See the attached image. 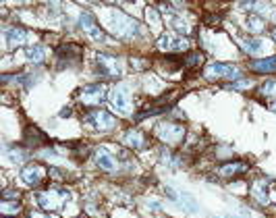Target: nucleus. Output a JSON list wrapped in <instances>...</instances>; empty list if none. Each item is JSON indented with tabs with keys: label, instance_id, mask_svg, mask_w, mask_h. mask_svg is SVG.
Masks as SVG:
<instances>
[{
	"label": "nucleus",
	"instance_id": "obj_16",
	"mask_svg": "<svg viewBox=\"0 0 276 218\" xmlns=\"http://www.w3.org/2000/svg\"><path fill=\"white\" fill-rule=\"evenodd\" d=\"M23 143L25 146H40L46 143V135L38 129V127H27L25 129V135H23Z\"/></svg>",
	"mask_w": 276,
	"mask_h": 218
},
{
	"label": "nucleus",
	"instance_id": "obj_20",
	"mask_svg": "<svg viewBox=\"0 0 276 218\" xmlns=\"http://www.w3.org/2000/svg\"><path fill=\"white\" fill-rule=\"evenodd\" d=\"M264 40H260V38H251V40H247L245 44H243V50L245 52H249V54H257V52H262L264 50Z\"/></svg>",
	"mask_w": 276,
	"mask_h": 218
},
{
	"label": "nucleus",
	"instance_id": "obj_6",
	"mask_svg": "<svg viewBox=\"0 0 276 218\" xmlns=\"http://www.w3.org/2000/svg\"><path fill=\"white\" fill-rule=\"evenodd\" d=\"M205 79L216 81V79H241V71L233 64H224V62H214L205 69Z\"/></svg>",
	"mask_w": 276,
	"mask_h": 218
},
{
	"label": "nucleus",
	"instance_id": "obj_26",
	"mask_svg": "<svg viewBox=\"0 0 276 218\" xmlns=\"http://www.w3.org/2000/svg\"><path fill=\"white\" fill-rule=\"evenodd\" d=\"M272 38H274V40H276V27H274V29H272Z\"/></svg>",
	"mask_w": 276,
	"mask_h": 218
},
{
	"label": "nucleus",
	"instance_id": "obj_13",
	"mask_svg": "<svg viewBox=\"0 0 276 218\" xmlns=\"http://www.w3.org/2000/svg\"><path fill=\"white\" fill-rule=\"evenodd\" d=\"M187 42L177 38V36H170V33H164V36L158 40V48L164 50V52H181V50H185Z\"/></svg>",
	"mask_w": 276,
	"mask_h": 218
},
{
	"label": "nucleus",
	"instance_id": "obj_3",
	"mask_svg": "<svg viewBox=\"0 0 276 218\" xmlns=\"http://www.w3.org/2000/svg\"><path fill=\"white\" fill-rule=\"evenodd\" d=\"M177 96H179L177 92H168V94H164V96H160V98H156V100H152V102H150L142 112H137V114H135V119H137V121H142V119H148V116H156V114L166 112L168 108L175 106Z\"/></svg>",
	"mask_w": 276,
	"mask_h": 218
},
{
	"label": "nucleus",
	"instance_id": "obj_17",
	"mask_svg": "<svg viewBox=\"0 0 276 218\" xmlns=\"http://www.w3.org/2000/svg\"><path fill=\"white\" fill-rule=\"evenodd\" d=\"M251 69L257 73H276V56L270 58H262V60H253Z\"/></svg>",
	"mask_w": 276,
	"mask_h": 218
},
{
	"label": "nucleus",
	"instance_id": "obj_14",
	"mask_svg": "<svg viewBox=\"0 0 276 218\" xmlns=\"http://www.w3.org/2000/svg\"><path fill=\"white\" fill-rule=\"evenodd\" d=\"M27 38H29V33H27L25 29H21V27H7V29H5V40H7V44H9L11 48L25 44Z\"/></svg>",
	"mask_w": 276,
	"mask_h": 218
},
{
	"label": "nucleus",
	"instance_id": "obj_24",
	"mask_svg": "<svg viewBox=\"0 0 276 218\" xmlns=\"http://www.w3.org/2000/svg\"><path fill=\"white\" fill-rule=\"evenodd\" d=\"M260 94H264V96H276V79L266 81L264 86L260 88Z\"/></svg>",
	"mask_w": 276,
	"mask_h": 218
},
{
	"label": "nucleus",
	"instance_id": "obj_5",
	"mask_svg": "<svg viewBox=\"0 0 276 218\" xmlns=\"http://www.w3.org/2000/svg\"><path fill=\"white\" fill-rule=\"evenodd\" d=\"M71 199V193H68L66 189H56V191H44L40 193L38 202L44 210H60L64 202H68Z\"/></svg>",
	"mask_w": 276,
	"mask_h": 218
},
{
	"label": "nucleus",
	"instance_id": "obj_7",
	"mask_svg": "<svg viewBox=\"0 0 276 218\" xmlns=\"http://www.w3.org/2000/svg\"><path fill=\"white\" fill-rule=\"evenodd\" d=\"M104 86H100V83H94V86H85L81 92H79V100L83 102V106H100L104 102Z\"/></svg>",
	"mask_w": 276,
	"mask_h": 218
},
{
	"label": "nucleus",
	"instance_id": "obj_2",
	"mask_svg": "<svg viewBox=\"0 0 276 218\" xmlns=\"http://www.w3.org/2000/svg\"><path fill=\"white\" fill-rule=\"evenodd\" d=\"M54 58L58 69H66V66H77L81 64L83 58V50L77 44H60L54 50Z\"/></svg>",
	"mask_w": 276,
	"mask_h": 218
},
{
	"label": "nucleus",
	"instance_id": "obj_12",
	"mask_svg": "<svg viewBox=\"0 0 276 218\" xmlns=\"http://www.w3.org/2000/svg\"><path fill=\"white\" fill-rule=\"evenodd\" d=\"M158 135H160V139L166 141V143H175V141H179V139L185 135V127H181V125H172V123L160 125Z\"/></svg>",
	"mask_w": 276,
	"mask_h": 218
},
{
	"label": "nucleus",
	"instance_id": "obj_19",
	"mask_svg": "<svg viewBox=\"0 0 276 218\" xmlns=\"http://www.w3.org/2000/svg\"><path fill=\"white\" fill-rule=\"evenodd\" d=\"M25 56H27L31 62H42V60L46 58V48H44V46H38V44L27 46V48H25Z\"/></svg>",
	"mask_w": 276,
	"mask_h": 218
},
{
	"label": "nucleus",
	"instance_id": "obj_25",
	"mask_svg": "<svg viewBox=\"0 0 276 218\" xmlns=\"http://www.w3.org/2000/svg\"><path fill=\"white\" fill-rule=\"evenodd\" d=\"M73 112H71V108H62V112H60V116H62V119H64V116H71Z\"/></svg>",
	"mask_w": 276,
	"mask_h": 218
},
{
	"label": "nucleus",
	"instance_id": "obj_4",
	"mask_svg": "<svg viewBox=\"0 0 276 218\" xmlns=\"http://www.w3.org/2000/svg\"><path fill=\"white\" fill-rule=\"evenodd\" d=\"M96 73L104 79H116L123 75V64L116 56H108V54H98L96 58Z\"/></svg>",
	"mask_w": 276,
	"mask_h": 218
},
{
	"label": "nucleus",
	"instance_id": "obj_22",
	"mask_svg": "<svg viewBox=\"0 0 276 218\" xmlns=\"http://www.w3.org/2000/svg\"><path fill=\"white\" fill-rule=\"evenodd\" d=\"M201 62H203V54H199V52H189V54L183 58L185 69H195V66H199Z\"/></svg>",
	"mask_w": 276,
	"mask_h": 218
},
{
	"label": "nucleus",
	"instance_id": "obj_15",
	"mask_svg": "<svg viewBox=\"0 0 276 218\" xmlns=\"http://www.w3.org/2000/svg\"><path fill=\"white\" fill-rule=\"evenodd\" d=\"M94 158H96V164L100 166L102 171H108V173H112V171L116 169V160H114V156L108 152V150H104V148L96 150Z\"/></svg>",
	"mask_w": 276,
	"mask_h": 218
},
{
	"label": "nucleus",
	"instance_id": "obj_1",
	"mask_svg": "<svg viewBox=\"0 0 276 218\" xmlns=\"http://www.w3.org/2000/svg\"><path fill=\"white\" fill-rule=\"evenodd\" d=\"M110 23L116 36L120 38H142L144 36V29L142 25L133 21L131 17H127L125 13H112L110 15Z\"/></svg>",
	"mask_w": 276,
	"mask_h": 218
},
{
	"label": "nucleus",
	"instance_id": "obj_27",
	"mask_svg": "<svg viewBox=\"0 0 276 218\" xmlns=\"http://www.w3.org/2000/svg\"><path fill=\"white\" fill-rule=\"evenodd\" d=\"M224 218H235V216H224Z\"/></svg>",
	"mask_w": 276,
	"mask_h": 218
},
{
	"label": "nucleus",
	"instance_id": "obj_18",
	"mask_svg": "<svg viewBox=\"0 0 276 218\" xmlns=\"http://www.w3.org/2000/svg\"><path fill=\"white\" fill-rule=\"evenodd\" d=\"M123 143H127V146H131V148H144L146 146V139H144V135L137 129H129L127 133H125V137H123Z\"/></svg>",
	"mask_w": 276,
	"mask_h": 218
},
{
	"label": "nucleus",
	"instance_id": "obj_23",
	"mask_svg": "<svg viewBox=\"0 0 276 218\" xmlns=\"http://www.w3.org/2000/svg\"><path fill=\"white\" fill-rule=\"evenodd\" d=\"M247 27L253 31V33H260L262 29H264V21L260 19V17H249V19H247Z\"/></svg>",
	"mask_w": 276,
	"mask_h": 218
},
{
	"label": "nucleus",
	"instance_id": "obj_10",
	"mask_svg": "<svg viewBox=\"0 0 276 218\" xmlns=\"http://www.w3.org/2000/svg\"><path fill=\"white\" fill-rule=\"evenodd\" d=\"M110 102L116 108V112L120 114H129L131 112V98H129V90L127 86H116L110 92Z\"/></svg>",
	"mask_w": 276,
	"mask_h": 218
},
{
	"label": "nucleus",
	"instance_id": "obj_21",
	"mask_svg": "<svg viewBox=\"0 0 276 218\" xmlns=\"http://www.w3.org/2000/svg\"><path fill=\"white\" fill-rule=\"evenodd\" d=\"M245 171H247V164H224V166H220V175L222 177H231V175L245 173Z\"/></svg>",
	"mask_w": 276,
	"mask_h": 218
},
{
	"label": "nucleus",
	"instance_id": "obj_8",
	"mask_svg": "<svg viewBox=\"0 0 276 218\" xmlns=\"http://www.w3.org/2000/svg\"><path fill=\"white\" fill-rule=\"evenodd\" d=\"M85 123L92 125L94 129H102V131H108L116 125V119L112 114H108L106 110H90L85 114Z\"/></svg>",
	"mask_w": 276,
	"mask_h": 218
},
{
	"label": "nucleus",
	"instance_id": "obj_11",
	"mask_svg": "<svg viewBox=\"0 0 276 218\" xmlns=\"http://www.w3.org/2000/svg\"><path fill=\"white\" fill-rule=\"evenodd\" d=\"M21 177H23V183H25V185H29V187H38L40 183L44 181V177H46V171L42 169L40 164H29L27 169H23Z\"/></svg>",
	"mask_w": 276,
	"mask_h": 218
},
{
	"label": "nucleus",
	"instance_id": "obj_9",
	"mask_svg": "<svg viewBox=\"0 0 276 218\" xmlns=\"http://www.w3.org/2000/svg\"><path fill=\"white\" fill-rule=\"evenodd\" d=\"M79 27H81L85 33H88L92 40H96V42H106V40H108L106 33L98 27L94 15H90V13H81V15H79Z\"/></svg>",
	"mask_w": 276,
	"mask_h": 218
}]
</instances>
